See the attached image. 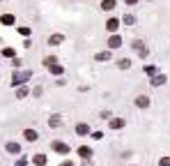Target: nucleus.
Instances as JSON below:
<instances>
[{
  "label": "nucleus",
  "instance_id": "nucleus-1",
  "mask_svg": "<svg viewBox=\"0 0 170 166\" xmlns=\"http://www.w3.org/2000/svg\"><path fill=\"white\" fill-rule=\"evenodd\" d=\"M131 46H133V51H136L140 58H147V56H149V51H147V46H145V42L133 39V42H131Z\"/></svg>",
  "mask_w": 170,
  "mask_h": 166
},
{
  "label": "nucleus",
  "instance_id": "nucleus-2",
  "mask_svg": "<svg viewBox=\"0 0 170 166\" xmlns=\"http://www.w3.org/2000/svg\"><path fill=\"white\" fill-rule=\"evenodd\" d=\"M30 76H32L30 69H25V72H16L14 76H11V85H21V83H23V81H28Z\"/></svg>",
  "mask_w": 170,
  "mask_h": 166
},
{
  "label": "nucleus",
  "instance_id": "nucleus-3",
  "mask_svg": "<svg viewBox=\"0 0 170 166\" xmlns=\"http://www.w3.org/2000/svg\"><path fill=\"white\" fill-rule=\"evenodd\" d=\"M51 148H53L55 152H60V155H69V143H62V141H51Z\"/></svg>",
  "mask_w": 170,
  "mask_h": 166
},
{
  "label": "nucleus",
  "instance_id": "nucleus-4",
  "mask_svg": "<svg viewBox=\"0 0 170 166\" xmlns=\"http://www.w3.org/2000/svg\"><path fill=\"white\" fill-rule=\"evenodd\" d=\"M122 44H124V42H122V37H120V35H110L106 46H108V49H120Z\"/></svg>",
  "mask_w": 170,
  "mask_h": 166
},
{
  "label": "nucleus",
  "instance_id": "nucleus-5",
  "mask_svg": "<svg viewBox=\"0 0 170 166\" xmlns=\"http://www.w3.org/2000/svg\"><path fill=\"white\" fill-rule=\"evenodd\" d=\"M120 23H122V21H120V19H115V16H113V19H108V21H106V30L115 35V32H117V28H120Z\"/></svg>",
  "mask_w": 170,
  "mask_h": 166
},
{
  "label": "nucleus",
  "instance_id": "nucleus-6",
  "mask_svg": "<svg viewBox=\"0 0 170 166\" xmlns=\"http://www.w3.org/2000/svg\"><path fill=\"white\" fill-rule=\"evenodd\" d=\"M136 106L138 109H149V97L147 95H138L136 97Z\"/></svg>",
  "mask_w": 170,
  "mask_h": 166
},
{
  "label": "nucleus",
  "instance_id": "nucleus-7",
  "mask_svg": "<svg viewBox=\"0 0 170 166\" xmlns=\"http://www.w3.org/2000/svg\"><path fill=\"white\" fill-rule=\"evenodd\" d=\"M23 139L30 141V143H34V141L39 139V134H37V129H25V132H23Z\"/></svg>",
  "mask_w": 170,
  "mask_h": 166
},
{
  "label": "nucleus",
  "instance_id": "nucleus-8",
  "mask_svg": "<svg viewBox=\"0 0 170 166\" xmlns=\"http://www.w3.org/2000/svg\"><path fill=\"white\" fill-rule=\"evenodd\" d=\"M166 81H168V76H166V74H156V76H152V85H154V88H161Z\"/></svg>",
  "mask_w": 170,
  "mask_h": 166
},
{
  "label": "nucleus",
  "instance_id": "nucleus-9",
  "mask_svg": "<svg viewBox=\"0 0 170 166\" xmlns=\"http://www.w3.org/2000/svg\"><path fill=\"white\" fill-rule=\"evenodd\" d=\"M76 134H78V136L90 134V124H87V122H78V124H76Z\"/></svg>",
  "mask_w": 170,
  "mask_h": 166
},
{
  "label": "nucleus",
  "instance_id": "nucleus-10",
  "mask_svg": "<svg viewBox=\"0 0 170 166\" xmlns=\"http://www.w3.org/2000/svg\"><path fill=\"white\" fill-rule=\"evenodd\" d=\"M124 124H126L124 118H113V120H110V129H122Z\"/></svg>",
  "mask_w": 170,
  "mask_h": 166
},
{
  "label": "nucleus",
  "instance_id": "nucleus-11",
  "mask_svg": "<svg viewBox=\"0 0 170 166\" xmlns=\"http://www.w3.org/2000/svg\"><path fill=\"white\" fill-rule=\"evenodd\" d=\"M78 155L83 157V159H90V157H92V148H87V145H80V148H78Z\"/></svg>",
  "mask_w": 170,
  "mask_h": 166
},
{
  "label": "nucleus",
  "instance_id": "nucleus-12",
  "mask_svg": "<svg viewBox=\"0 0 170 166\" xmlns=\"http://www.w3.org/2000/svg\"><path fill=\"white\" fill-rule=\"evenodd\" d=\"M14 21H16L14 14H2V16H0V23H2V26H11Z\"/></svg>",
  "mask_w": 170,
  "mask_h": 166
},
{
  "label": "nucleus",
  "instance_id": "nucleus-13",
  "mask_svg": "<svg viewBox=\"0 0 170 166\" xmlns=\"http://www.w3.org/2000/svg\"><path fill=\"white\" fill-rule=\"evenodd\" d=\"M55 65H57V58H55V56H48V58H44V67H46V69L55 67Z\"/></svg>",
  "mask_w": 170,
  "mask_h": 166
},
{
  "label": "nucleus",
  "instance_id": "nucleus-14",
  "mask_svg": "<svg viewBox=\"0 0 170 166\" xmlns=\"http://www.w3.org/2000/svg\"><path fill=\"white\" fill-rule=\"evenodd\" d=\"M60 124H62V118H60V115H51V118H48V127L55 129V127H60Z\"/></svg>",
  "mask_w": 170,
  "mask_h": 166
},
{
  "label": "nucleus",
  "instance_id": "nucleus-15",
  "mask_svg": "<svg viewBox=\"0 0 170 166\" xmlns=\"http://www.w3.org/2000/svg\"><path fill=\"white\" fill-rule=\"evenodd\" d=\"M62 42H64L62 35H51V37H48V44L51 46H57V44H62Z\"/></svg>",
  "mask_w": 170,
  "mask_h": 166
},
{
  "label": "nucleus",
  "instance_id": "nucleus-16",
  "mask_svg": "<svg viewBox=\"0 0 170 166\" xmlns=\"http://www.w3.org/2000/svg\"><path fill=\"white\" fill-rule=\"evenodd\" d=\"M101 9H103V12L115 9V0H101Z\"/></svg>",
  "mask_w": 170,
  "mask_h": 166
},
{
  "label": "nucleus",
  "instance_id": "nucleus-17",
  "mask_svg": "<svg viewBox=\"0 0 170 166\" xmlns=\"http://www.w3.org/2000/svg\"><path fill=\"white\" fill-rule=\"evenodd\" d=\"M117 67H120V69H129V67H131V58H122V60H117Z\"/></svg>",
  "mask_w": 170,
  "mask_h": 166
},
{
  "label": "nucleus",
  "instance_id": "nucleus-18",
  "mask_svg": "<svg viewBox=\"0 0 170 166\" xmlns=\"http://www.w3.org/2000/svg\"><path fill=\"white\" fill-rule=\"evenodd\" d=\"M97 60H99V62L110 60V51H99V53H97Z\"/></svg>",
  "mask_w": 170,
  "mask_h": 166
},
{
  "label": "nucleus",
  "instance_id": "nucleus-19",
  "mask_svg": "<svg viewBox=\"0 0 170 166\" xmlns=\"http://www.w3.org/2000/svg\"><path fill=\"white\" fill-rule=\"evenodd\" d=\"M28 92H30V88H28V85H21V88H19V90H16V97H19V99H21V97H25V95H28Z\"/></svg>",
  "mask_w": 170,
  "mask_h": 166
},
{
  "label": "nucleus",
  "instance_id": "nucleus-20",
  "mask_svg": "<svg viewBox=\"0 0 170 166\" xmlns=\"http://www.w3.org/2000/svg\"><path fill=\"white\" fill-rule=\"evenodd\" d=\"M32 162L37 164V166H44V164H46V157H44V155H34V157H32Z\"/></svg>",
  "mask_w": 170,
  "mask_h": 166
},
{
  "label": "nucleus",
  "instance_id": "nucleus-21",
  "mask_svg": "<svg viewBox=\"0 0 170 166\" xmlns=\"http://www.w3.org/2000/svg\"><path fill=\"white\" fill-rule=\"evenodd\" d=\"M7 150L11 152V155H19V150H21V148H19V143H7Z\"/></svg>",
  "mask_w": 170,
  "mask_h": 166
},
{
  "label": "nucleus",
  "instance_id": "nucleus-22",
  "mask_svg": "<svg viewBox=\"0 0 170 166\" xmlns=\"http://www.w3.org/2000/svg\"><path fill=\"white\" fill-rule=\"evenodd\" d=\"M48 72H51V74H55V76H60V74L64 72V67H60V65H55V67H51Z\"/></svg>",
  "mask_w": 170,
  "mask_h": 166
},
{
  "label": "nucleus",
  "instance_id": "nucleus-23",
  "mask_svg": "<svg viewBox=\"0 0 170 166\" xmlns=\"http://www.w3.org/2000/svg\"><path fill=\"white\" fill-rule=\"evenodd\" d=\"M122 21H124L126 26H131V23H136V16H133V14H126V16H124Z\"/></svg>",
  "mask_w": 170,
  "mask_h": 166
},
{
  "label": "nucleus",
  "instance_id": "nucleus-24",
  "mask_svg": "<svg viewBox=\"0 0 170 166\" xmlns=\"http://www.w3.org/2000/svg\"><path fill=\"white\" fill-rule=\"evenodd\" d=\"M2 56H5V58H14L16 51H14V49H2Z\"/></svg>",
  "mask_w": 170,
  "mask_h": 166
},
{
  "label": "nucleus",
  "instance_id": "nucleus-25",
  "mask_svg": "<svg viewBox=\"0 0 170 166\" xmlns=\"http://www.w3.org/2000/svg\"><path fill=\"white\" fill-rule=\"evenodd\" d=\"M19 32L23 35V37H28V35H30L32 30H30V28H28V26H21V28H19Z\"/></svg>",
  "mask_w": 170,
  "mask_h": 166
},
{
  "label": "nucleus",
  "instance_id": "nucleus-26",
  "mask_svg": "<svg viewBox=\"0 0 170 166\" xmlns=\"http://www.w3.org/2000/svg\"><path fill=\"white\" fill-rule=\"evenodd\" d=\"M145 72H147L149 76H156V67H154V65H147V67H145Z\"/></svg>",
  "mask_w": 170,
  "mask_h": 166
},
{
  "label": "nucleus",
  "instance_id": "nucleus-27",
  "mask_svg": "<svg viewBox=\"0 0 170 166\" xmlns=\"http://www.w3.org/2000/svg\"><path fill=\"white\" fill-rule=\"evenodd\" d=\"M159 164H161V166H170V157H163Z\"/></svg>",
  "mask_w": 170,
  "mask_h": 166
},
{
  "label": "nucleus",
  "instance_id": "nucleus-28",
  "mask_svg": "<svg viewBox=\"0 0 170 166\" xmlns=\"http://www.w3.org/2000/svg\"><path fill=\"white\" fill-rule=\"evenodd\" d=\"M124 2H126V5H136L138 0H124Z\"/></svg>",
  "mask_w": 170,
  "mask_h": 166
}]
</instances>
